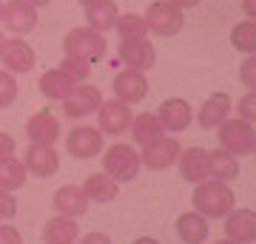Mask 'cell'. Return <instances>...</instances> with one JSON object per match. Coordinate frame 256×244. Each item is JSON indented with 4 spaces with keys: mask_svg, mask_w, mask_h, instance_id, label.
I'll return each mask as SVG.
<instances>
[{
    "mask_svg": "<svg viewBox=\"0 0 256 244\" xmlns=\"http://www.w3.org/2000/svg\"><path fill=\"white\" fill-rule=\"evenodd\" d=\"M28 3H32V6H34V9H40V6H48V3H52V0H28Z\"/></svg>",
    "mask_w": 256,
    "mask_h": 244,
    "instance_id": "b9f144b4",
    "label": "cell"
},
{
    "mask_svg": "<svg viewBox=\"0 0 256 244\" xmlns=\"http://www.w3.org/2000/svg\"><path fill=\"white\" fill-rule=\"evenodd\" d=\"M82 193H86V196H88V202H94V205H108V202L117 199L120 185L111 179L106 171H100V173L86 176V182H82Z\"/></svg>",
    "mask_w": 256,
    "mask_h": 244,
    "instance_id": "7402d4cb",
    "label": "cell"
},
{
    "mask_svg": "<svg viewBox=\"0 0 256 244\" xmlns=\"http://www.w3.org/2000/svg\"><path fill=\"white\" fill-rule=\"evenodd\" d=\"M9 156H14V139L9 134H0V162Z\"/></svg>",
    "mask_w": 256,
    "mask_h": 244,
    "instance_id": "8d00e7d4",
    "label": "cell"
},
{
    "mask_svg": "<svg viewBox=\"0 0 256 244\" xmlns=\"http://www.w3.org/2000/svg\"><path fill=\"white\" fill-rule=\"evenodd\" d=\"M77 3H80L82 9H86V6H94V3H100V0H77Z\"/></svg>",
    "mask_w": 256,
    "mask_h": 244,
    "instance_id": "7bdbcfd3",
    "label": "cell"
},
{
    "mask_svg": "<svg viewBox=\"0 0 256 244\" xmlns=\"http://www.w3.org/2000/svg\"><path fill=\"white\" fill-rule=\"evenodd\" d=\"M0 60L6 65V71L12 74H28L37 63L34 48L23 40V37H12L3 43V51H0Z\"/></svg>",
    "mask_w": 256,
    "mask_h": 244,
    "instance_id": "4fadbf2b",
    "label": "cell"
},
{
    "mask_svg": "<svg viewBox=\"0 0 256 244\" xmlns=\"http://www.w3.org/2000/svg\"><path fill=\"white\" fill-rule=\"evenodd\" d=\"M0 244H23V239H20V233L14 227L0 225Z\"/></svg>",
    "mask_w": 256,
    "mask_h": 244,
    "instance_id": "d590c367",
    "label": "cell"
},
{
    "mask_svg": "<svg viewBox=\"0 0 256 244\" xmlns=\"http://www.w3.org/2000/svg\"><path fill=\"white\" fill-rule=\"evenodd\" d=\"M0 17H3V0H0Z\"/></svg>",
    "mask_w": 256,
    "mask_h": 244,
    "instance_id": "bcb514c9",
    "label": "cell"
},
{
    "mask_svg": "<svg viewBox=\"0 0 256 244\" xmlns=\"http://www.w3.org/2000/svg\"><path fill=\"white\" fill-rule=\"evenodd\" d=\"M220 148L228 151L234 156H248L256 151V131H254V122H245V119H225L220 125Z\"/></svg>",
    "mask_w": 256,
    "mask_h": 244,
    "instance_id": "5b68a950",
    "label": "cell"
},
{
    "mask_svg": "<svg viewBox=\"0 0 256 244\" xmlns=\"http://www.w3.org/2000/svg\"><path fill=\"white\" fill-rule=\"evenodd\" d=\"M128 131H131V136H134V142L140 148H146L148 142H154L156 136H162V125H160L156 114H140V117H134Z\"/></svg>",
    "mask_w": 256,
    "mask_h": 244,
    "instance_id": "4316f807",
    "label": "cell"
},
{
    "mask_svg": "<svg viewBox=\"0 0 256 244\" xmlns=\"http://www.w3.org/2000/svg\"><path fill=\"white\" fill-rule=\"evenodd\" d=\"M208 176L220 182H234L239 176V156L228 154V151H208Z\"/></svg>",
    "mask_w": 256,
    "mask_h": 244,
    "instance_id": "d4e9b609",
    "label": "cell"
},
{
    "mask_svg": "<svg viewBox=\"0 0 256 244\" xmlns=\"http://www.w3.org/2000/svg\"><path fill=\"white\" fill-rule=\"evenodd\" d=\"M225 239L236 244H254L256 242V213L248 208H234L225 216Z\"/></svg>",
    "mask_w": 256,
    "mask_h": 244,
    "instance_id": "2e32d148",
    "label": "cell"
},
{
    "mask_svg": "<svg viewBox=\"0 0 256 244\" xmlns=\"http://www.w3.org/2000/svg\"><path fill=\"white\" fill-rule=\"evenodd\" d=\"M18 100V80L12 71H0V108H9Z\"/></svg>",
    "mask_w": 256,
    "mask_h": 244,
    "instance_id": "1f68e13d",
    "label": "cell"
},
{
    "mask_svg": "<svg viewBox=\"0 0 256 244\" xmlns=\"http://www.w3.org/2000/svg\"><path fill=\"white\" fill-rule=\"evenodd\" d=\"M3 43H6V37H3V31H0V51H3Z\"/></svg>",
    "mask_w": 256,
    "mask_h": 244,
    "instance_id": "f6af8a7d",
    "label": "cell"
},
{
    "mask_svg": "<svg viewBox=\"0 0 256 244\" xmlns=\"http://www.w3.org/2000/svg\"><path fill=\"white\" fill-rule=\"evenodd\" d=\"M156 119H160L162 131L180 134V131H185V128L191 125L194 108H191V102L182 100V97H171V100H165L162 105L156 108Z\"/></svg>",
    "mask_w": 256,
    "mask_h": 244,
    "instance_id": "5bb4252c",
    "label": "cell"
},
{
    "mask_svg": "<svg viewBox=\"0 0 256 244\" xmlns=\"http://www.w3.org/2000/svg\"><path fill=\"white\" fill-rule=\"evenodd\" d=\"M20 162L26 165V173H32L37 179H48L60 168V156H57L54 145H34L32 142L26 148V156Z\"/></svg>",
    "mask_w": 256,
    "mask_h": 244,
    "instance_id": "7c38bea8",
    "label": "cell"
},
{
    "mask_svg": "<svg viewBox=\"0 0 256 244\" xmlns=\"http://www.w3.org/2000/svg\"><path fill=\"white\" fill-rule=\"evenodd\" d=\"M80 244H111V239L106 233H88V236H82Z\"/></svg>",
    "mask_w": 256,
    "mask_h": 244,
    "instance_id": "74e56055",
    "label": "cell"
},
{
    "mask_svg": "<svg viewBox=\"0 0 256 244\" xmlns=\"http://www.w3.org/2000/svg\"><path fill=\"white\" fill-rule=\"evenodd\" d=\"M242 9H245L248 20H256V0H242Z\"/></svg>",
    "mask_w": 256,
    "mask_h": 244,
    "instance_id": "ab89813d",
    "label": "cell"
},
{
    "mask_svg": "<svg viewBox=\"0 0 256 244\" xmlns=\"http://www.w3.org/2000/svg\"><path fill=\"white\" fill-rule=\"evenodd\" d=\"M63 48H66V57H80V60L97 63V60L106 57L108 43H106V37L100 31H94L88 26H77L63 37Z\"/></svg>",
    "mask_w": 256,
    "mask_h": 244,
    "instance_id": "7a4b0ae2",
    "label": "cell"
},
{
    "mask_svg": "<svg viewBox=\"0 0 256 244\" xmlns=\"http://www.w3.org/2000/svg\"><path fill=\"white\" fill-rule=\"evenodd\" d=\"M194 210L196 213H202L205 219H225L234 210V205H236V196H234V190H230L228 182H200L196 188H194Z\"/></svg>",
    "mask_w": 256,
    "mask_h": 244,
    "instance_id": "6da1fadb",
    "label": "cell"
},
{
    "mask_svg": "<svg viewBox=\"0 0 256 244\" xmlns=\"http://www.w3.org/2000/svg\"><path fill=\"white\" fill-rule=\"evenodd\" d=\"M77 236H80L77 222L68 219V216H60V213L43 225V242L46 244H74Z\"/></svg>",
    "mask_w": 256,
    "mask_h": 244,
    "instance_id": "603a6c76",
    "label": "cell"
},
{
    "mask_svg": "<svg viewBox=\"0 0 256 244\" xmlns=\"http://www.w3.org/2000/svg\"><path fill=\"white\" fill-rule=\"evenodd\" d=\"M60 68H63L74 82H82L92 74V63H88V60H80V57H66L63 63H60Z\"/></svg>",
    "mask_w": 256,
    "mask_h": 244,
    "instance_id": "4dcf8cb0",
    "label": "cell"
},
{
    "mask_svg": "<svg viewBox=\"0 0 256 244\" xmlns=\"http://www.w3.org/2000/svg\"><path fill=\"white\" fill-rule=\"evenodd\" d=\"M214 244H236V242H230V239H220V242H214Z\"/></svg>",
    "mask_w": 256,
    "mask_h": 244,
    "instance_id": "ee69618b",
    "label": "cell"
},
{
    "mask_svg": "<svg viewBox=\"0 0 256 244\" xmlns=\"http://www.w3.org/2000/svg\"><path fill=\"white\" fill-rule=\"evenodd\" d=\"M74 85H77V82H74L63 68H52V71H46L43 77H40V94H43L46 100L63 102L74 91Z\"/></svg>",
    "mask_w": 256,
    "mask_h": 244,
    "instance_id": "cb8c5ba5",
    "label": "cell"
},
{
    "mask_svg": "<svg viewBox=\"0 0 256 244\" xmlns=\"http://www.w3.org/2000/svg\"><path fill=\"white\" fill-rule=\"evenodd\" d=\"M176 168H180V176L191 185H200V182L208 179V151L194 145V148H185L180 151V159H176Z\"/></svg>",
    "mask_w": 256,
    "mask_h": 244,
    "instance_id": "e0dca14e",
    "label": "cell"
},
{
    "mask_svg": "<svg viewBox=\"0 0 256 244\" xmlns=\"http://www.w3.org/2000/svg\"><path fill=\"white\" fill-rule=\"evenodd\" d=\"M114 28H117L120 40H140V37H148V26L140 14H120Z\"/></svg>",
    "mask_w": 256,
    "mask_h": 244,
    "instance_id": "f546056e",
    "label": "cell"
},
{
    "mask_svg": "<svg viewBox=\"0 0 256 244\" xmlns=\"http://www.w3.org/2000/svg\"><path fill=\"white\" fill-rule=\"evenodd\" d=\"M180 142H176L174 136H156L154 142H148L142 148V154H140V162L146 165L148 171H165V168H171L176 165L180 159Z\"/></svg>",
    "mask_w": 256,
    "mask_h": 244,
    "instance_id": "52a82bcc",
    "label": "cell"
},
{
    "mask_svg": "<svg viewBox=\"0 0 256 244\" xmlns=\"http://www.w3.org/2000/svg\"><path fill=\"white\" fill-rule=\"evenodd\" d=\"M230 45L242 54H256V20H242L230 28Z\"/></svg>",
    "mask_w": 256,
    "mask_h": 244,
    "instance_id": "f1b7e54d",
    "label": "cell"
},
{
    "mask_svg": "<svg viewBox=\"0 0 256 244\" xmlns=\"http://www.w3.org/2000/svg\"><path fill=\"white\" fill-rule=\"evenodd\" d=\"M14 213H18V199L9 190H0V219L9 222V219H14Z\"/></svg>",
    "mask_w": 256,
    "mask_h": 244,
    "instance_id": "e575fe53",
    "label": "cell"
},
{
    "mask_svg": "<svg viewBox=\"0 0 256 244\" xmlns=\"http://www.w3.org/2000/svg\"><path fill=\"white\" fill-rule=\"evenodd\" d=\"M102 105V91L97 85H74V91L63 100V114L68 119H82L97 114Z\"/></svg>",
    "mask_w": 256,
    "mask_h": 244,
    "instance_id": "ba28073f",
    "label": "cell"
},
{
    "mask_svg": "<svg viewBox=\"0 0 256 244\" xmlns=\"http://www.w3.org/2000/svg\"><path fill=\"white\" fill-rule=\"evenodd\" d=\"M66 151L74 159H94L102 151V131L94 125H77L66 136Z\"/></svg>",
    "mask_w": 256,
    "mask_h": 244,
    "instance_id": "9c48e42d",
    "label": "cell"
},
{
    "mask_svg": "<svg viewBox=\"0 0 256 244\" xmlns=\"http://www.w3.org/2000/svg\"><path fill=\"white\" fill-rule=\"evenodd\" d=\"M26 136L34 145H54L57 136H60V119L48 108L37 111L34 117L26 122Z\"/></svg>",
    "mask_w": 256,
    "mask_h": 244,
    "instance_id": "d6986e66",
    "label": "cell"
},
{
    "mask_svg": "<svg viewBox=\"0 0 256 244\" xmlns=\"http://www.w3.org/2000/svg\"><path fill=\"white\" fill-rule=\"evenodd\" d=\"M114 94H117V100L128 102V105L142 102L148 97V77H146V71L122 68V71L114 77Z\"/></svg>",
    "mask_w": 256,
    "mask_h": 244,
    "instance_id": "9a60e30c",
    "label": "cell"
},
{
    "mask_svg": "<svg viewBox=\"0 0 256 244\" xmlns=\"http://www.w3.org/2000/svg\"><path fill=\"white\" fill-rule=\"evenodd\" d=\"M131 244H160L156 239H151V236H140V239H134Z\"/></svg>",
    "mask_w": 256,
    "mask_h": 244,
    "instance_id": "60d3db41",
    "label": "cell"
},
{
    "mask_svg": "<svg viewBox=\"0 0 256 244\" xmlns=\"http://www.w3.org/2000/svg\"><path fill=\"white\" fill-rule=\"evenodd\" d=\"M142 20H146V26H148V34L174 37V34H180L182 26H185V11L176 9L171 0H154L146 9Z\"/></svg>",
    "mask_w": 256,
    "mask_h": 244,
    "instance_id": "3957f363",
    "label": "cell"
},
{
    "mask_svg": "<svg viewBox=\"0 0 256 244\" xmlns=\"http://www.w3.org/2000/svg\"><path fill=\"white\" fill-rule=\"evenodd\" d=\"M239 80L248 91H256V54H248L239 65Z\"/></svg>",
    "mask_w": 256,
    "mask_h": 244,
    "instance_id": "d6a6232c",
    "label": "cell"
},
{
    "mask_svg": "<svg viewBox=\"0 0 256 244\" xmlns=\"http://www.w3.org/2000/svg\"><path fill=\"white\" fill-rule=\"evenodd\" d=\"M140 154L134 145H126V142H117L111 145L106 156H102V171L108 173L111 179L117 182H134L140 173Z\"/></svg>",
    "mask_w": 256,
    "mask_h": 244,
    "instance_id": "277c9868",
    "label": "cell"
},
{
    "mask_svg": "<svg viewBox=\"0 0 256 244\" xmlns=\"http://www.w3.org/2000/svg\"><path fill=\"white\" fill-rule=\"evenodd\" d=\"M52 205L60 216H68V219H80L86 210H88V196L82 193V188L77 185H63V188L54 190V196H52Z\"/></svg>",
    "mask_w": 256,
    "mask_h": 244,
    "instance_id": "ac0fdd59",
    "label": "cell"
},
{
    "mask_svg": "<svg viewBox=\"0 0 256 244\" xmlns=\"http://www.w3.org/2000/svg\"><path fill=\"white\" fill-rule=\"evenodd\" d=\"M176 9H182V11H188V9H194V6H200L202 0H171Z\"/></svg>",
    "mask_w": 256,
    "mask_h": 244,
    "instance_id": "f35d334b",
    "label": "cell"
},
{
    "mask_svg": "<svg viewBox=\"0 0 256 244\" xmlns=\"http://www.w3.org/2000/svg\"><path fill=\"white\" fill-rule=\"evenodd\" d=\"M23 185H26V165L20 162V159H14V156L3 159V162H0V190L14 193V190H20Z\"/></svg>",
    "mask_w": 256,
    "mask_h": 244,
    "instance_id": "83f0119b",
    "label": "cell"
},
{
    "mask_svg": "<svg viewBox=\"0 0 256 244\" xmlns=\"http://www.w3.org/2000/svg\"><path fill=\"white\" fill-rule=\"evenodd\" d=\"M131 119H134V111H131V105L122 100H102V105L97 108V122H100V131L108 136H120L126 134L128 128H131Z\"/></svg>",
    "mask_w": 256,
    "mask_h": 244,
    "instance_id": "8992f818",
    "label": "cell"
},
{
    "mask_svg": "<svg viewBox=\"0 0 256 244\" xmlns=\"http://www.w3.org/2000/svg\"><path fill=\"white\" fill-rule=\"evenodd\" d=\"M117 57L120 63L126 68H137V71H148L154 68L156 63V51H154V43L148 37H140V40H122L117 48Z\"/></svg>",
    "mask_w": 256,
    "mask_h": 244,
    "instance_id": "30bf717a",
    "label": "cell"
},
{
    "mask_svg": "<svg viewBox=\"0 0 256 244\" xmlns=\"http://www.w3.org/2000/svg\"><path fill=\"white\" fill-rule=\"evenodd\" d=\"M236 114L245 122H256V91H248L245 97L236 102Z\"/></svg>",
    "mask_w": 256,
    "mask_h": 244,
    "instance_id": "836d02e7",
    "label": "cell"
},
{
    "mask_svg": "<svg viewBox=\"0 0 256 244\" xmlns=\"http://www.w3.org/2000/svg\"><path fill=\"white\" fill-rule=\"evenodd\" d=\"M228 117H230V94H225V91H214L208 100L202 102L200 114H196V122L208 131V128H220Z\"/></svg>",
    "mask_w": 256,
    "mask_h": 244,
    "instance_id": "ffe728a7",
    "label": "cell"
},
{
    "mask_svg": "<svg viewBox=\"0 0 256 244\" xmlns=\"http://www.w3.org/2000/svg\"><path fill=\"white\" fill-rule=\"evenodd\" d=\"M0 20L12 34L23 37L37 28V9L28 0H9V3H3V17Z\"/></svg>",
    "mask_w": 256,
    "mask_h": 244,
    "instance_id": "8fae6325",
    "label": "cell"
},
{
    "mask_svg": "<svg viewBox=\"0 0 256 244\" xmlns=\"http://www.w3.org/2000/svg\"><path fill=\"white\" fill-rule=\"evenodd\" d=\"M176 236H180V242L182 244H205L208 242V219L202 216V213H196V210H191V213H182V216L176 219Z\"/></svg>",
    "mask_w": 256,
    "mask_h": 244,
    "instance_id": "44dd1931",
    "label": "cell"
},
{
    "mask_svg": "<svg viewBox=\"0 0 256 244\" xmlns=\"http://www.w3.org/2000/svg\"><path fill=\"white\" fill-rule=\"evenodd\" d=\"M120 11H117V3L114 0H100V3H94V6H86V23H88V28H94V31H108V28H114V23H117Z\"/></svg>",
    "mask_w": 256,
    "mask_h": 244,
    "instance_id": "484cf974",
    "label": "cell"
}]
</instances>
